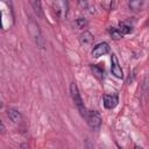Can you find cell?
Wrapping results in <instances>:
<instances>
[{
  "label": "cell",
  "mask_w": 149,
  "mask_h": 149,
  "mask_svg": "<svg viewBox=\"0 0 149 149\" xmlns=\"http://www.w3.org/2000/svg\"><path fill=\"white\" fill-rule=\"evenodd\" d=\"M28 31H29V35L30 37L33 38V41L35 42V44L41 48V49H44L45 48V40L42 35V31L38 27V24L36 23V21L34 19H29L28 21Z\"/></svg>",
  "instance_id": "obj_1"
},
{
  "label": "cell",
  "mask_w": 149,
  "mask_h": 149,
  "mask_svg": "<svg viewBox=\"0 0 149 149\" xmlns=\"http://www.w3.org/2000/svg\"><path fill=\"white\" fill-rule=\"evenodd\" d=\"M70 95H71L72 101L74 102L78 112L80 113V115L85 118V115H86V108L84 106L83 99L80 97V93H79V90H78V86L76 85V83H71L70 84Z\"/></svg>",
  "instance_id": "obj_2"
},
{
  "label": "cell",
  "mask_w": 149,
  "mask_h": 149,
  "mask_svg": "<svg viewBox=\"0 0 149 149\" xmlns=\"http://www.w3.org/2000/svg\"><path fill=\"white\" fill-rule=\"evenodd\" d=\"M52 9L59 20H64L69 13V1L68 0H55L52 3Z\"/></svg>",
  "instance_id": "obj_3"
},
{
  "label": "cell",
  "mask_w": 149,
  "mask_h": 149,
  "mask_svg": "<svg viewBox=\"0 0 149 149\" xmlns=\"http://www.w3.org/2000/svg\"><path fill=\"white\" fill-rule=\"evenodd\" d=\"M85 119L87 120V123L90 126V128L92 130H99V128L101 127V116L99 114V112L97 111H88L86 112V115H85Z\"/></svg>",
  "instance_id": "obj_4"
},
{
  "label": "cell",
  "mask_w": 149,
  "mask_h": 149,
  "mask_svg": "<svg viewBox=\"0 0 149 149\" xmlns=\"http://www.w3.org/2000/svg\"><path fill=\"white\" fill-rule=\"evenodd\" d=\"M109 52V44L107 42H100L95 44L92 49V56L95 58H99L100 56H104Z\"/></svg>",
  "instance_id": "obj_5"
},
{
  "label": "cell",
  "mask_w": 149,
  "mask_h": 149,
  "mask_svg": "<svg viewBox=\"0 0 149 149\" xmlns=\"http://www.w3.org/2000/svg\"><path fill=\"white\" fill-rule=\"evenodd\" d=\"M111 72H112V74L114 77H116L119 79L123 78V71H122V69H121V66L119 64L118 57L114 54L111 56Z\"/></svg>",
  "instance_id": "obj_6"
},
{
  "label": "cell",
  "mask_w": 149,
  "mask_h": 149,
  "mask_svg": "<svg viewBox=\"0 0 149 149\" xmlns=\"http://www.w3.org/2000/svg\"><path fill=\"white\" fill-rule=\"evenodd\" d=\"M102 101H104L105 108L112 109V108H114V107L118 105L119 98H118V95H115V94H104Z\"/></svg>",
  "instance_id": "obj_7"
},
{
  "label": "cell",
  "mask_w": 149,
  "mask_h": 149,
  "mask_svg": "<svg viewBox=\"0 0 149 149\" xmlns=\"http://www.w3.org/2000/svg\"><path fill=\"white\" fill-rule=\"evenodd\" d=\"M7 115H8L9 120L13 121L14 123H19V122H21V120H22L21 113H20L17 109H15V108H8Z\"/></svg>",
  "instance_id": "obj_8"
},
{
  "label": "cell",
  "mask_w": 149,
  "mask_h": 149,
  "mask_svg": "<svg viewBox=\"0 0 149 149\" xmlns=\"http://www.w3.org/2000/svg\"><path fill=\"white\" fill-rule=\"evenodd\" d=\"M30 6L33 7L35 14L38 16V17H43V9H42V3H41V0H28Z\"/></svg>",
  "instance_id": "obj_9"
},
{
  "label": "cell",
  "mask_w": 149,
  "mask_h": 149,
  "mask_svg": "<svg viewBox=\"0 0 149 149\" xmlns=\"http://www.w3.org/2000/svg\"><path fill=\"white\" fill-rule=\"evenodd\" d=\"M93 35L90 31H84L80 36H79V41L83 45H91L93 42Z\"/></svg>",
  "instance_id": "obj_10"
},
{
  "label": "cell",
  "mask_w": 149,
  "mask_h": 149,
  "mask_svg": "<svg viewBox=\"0 0 149 149\" xmlns=\"http://www.w3.org/2000/svg\"><path fill=\"white\" fill-rule=\"evenodd\" d=\"M143 2H144L143 0H129L128 1V7L134 12H139V10L142 9Z\"/></svg>",
  "instance_id": "obj_11"
},
{
  "label": "cell",
  "mask_w": 149,
  "mask_h": 149,
  "mask_svg": "<svg viewBox=\"0 0 149 149\" xmlns=\"http://www.w3.org/2000/svg\"><path fill=\"white\" fill-rule=\"evenodd\" d=\"M90 68H91L93 74H94L98 79H101V78H102V76H104V70H102V68H100V66L97 65V64H92Z\"/></svg>",
  "instance_id": "obj_12"
},
{
  "label": "cell",
  "mask_w": 149,
  "mask_h": 149,
  "mask_svg": "<svg viewBox=\"0 0 149 149\" xmlns=\"http://www.w3.org/2000/svg\"><path fill=\"white\" fill-rule=\"evenodd\" d=\"M118 29H119V31H120L122 35H125V34H129V33L132 31V26L128 24L127 22H120Z\"/></svg>",
  "instance_id": "obj_13"
},
{
  "label": "cell",
  "mask_w": 149,
  "mask_h": 149,
  "mask_svg": "<svg viewBox=\"0 0 149 149\" xmlns=\"http://www.w3.org/2000/svg\"><path fill=\"white\" fill-rule=\"evenodd\" d=\"M108 33H109L111 37H112V38H114V40H119V38H121V37H122V34L119 31V29H118V28L111 27V28L108 29Z\"/></svg>",
  "instance_id": "obj_14"
},
{
  "label": "cell",
  "mask_w": 149,
  "mask_h": 149,
  "mask_svg": "<svg viewBox=\"0 0 149 149\" xmlns=\"http://www.w3.org/2000/svg\"><path fill=\"white\" fill-rule=\"evenodd\" d=\"M76 24H77L78 28L83 29V28H85V27L87 26V20H86L85 17H78V19L76 20Z\"/></svg>",
  "instance_id": "obj_15"
},
{
  "label": "cell",
  "mask_w": 149,
  "mask_h": 149,
  "mask_svg": "<svg viewBox=\"0 0 149 149\" xmlns=\"http://www.w3.org/2000/svg\"><path fill=\"white\" fill-rule=\"evenodd\" d=\"M112 2H113V0H102V1H101V6H102L106 10H109L111 7H112Z\"/></svg>",
  "instance_id": "obj_16"
},
{
  "label": "cell",
  "mask_w": 149,
  "mask_h": 149,
  "mask_svg": "<svg viewBox=\"0 0 149 149\" xmlns=\"http://www.w3.org/2000/svg\"><path fill=\"white\" fill-rule=\"evenodd\" d=\"M5 132H6V127H5L3 122L0 120V134H5Z\"/></svg>",
  "instance_id": "obj_17"
},
{
  "label": "cell",
  "mask_w": 149,
  "mask_h": 149,
  "mask_svg": "<svg viewBox=\"0 0 149 149\" xmlns=\"http://www.w3.org/2000/svg\"><path fill=\"white\" fill-rule=\"evenodd\" d=\"M0 28H1V13H0Z\"/></svg>",
  "instance_id": "obj_18"
}]
</instances>
